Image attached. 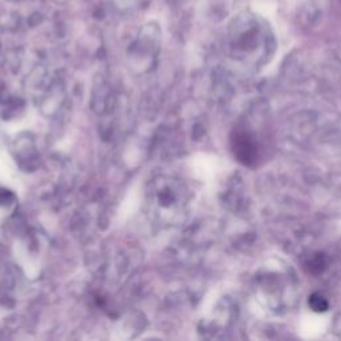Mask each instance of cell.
<instances>
[{
    "instance_id": "2",
    "label": "cell",
    "mask_w": 341,
    "mask_h": 341,
    "mask_svg": "<svg viewBox=\"0 0 341 341\" xmlns=\"http://www.w3.org/2000/svg\"><path fill=\"white\" fill-rule=\"evenodd\" d=\"M308 304L312 308V311L317 312V313L327 312L329 308L328 300H327L324 296L318 295V293H313V295H311V297H309L308 300Z\"/></svg>"
},
{
    "instance_id": "1",
    "label": "cell",
    "mask_w": 341,
    "mask_h": 341,
    "mask_svg": "<svg viewBox=\"0 0 341 341\" xmlns=\"http://www.w3.org/2000/svg\"><path fill=\"white\" fill-rule=\"evenodd\" d=\"M233 154L240 163L252 167L257 160V147L247 132H235L232 136Z\"/></svg>"
},
{
    "instance_id": "3",
    "label": "cell",
    "mask_w": 341,
    "mask_h": 341,
    "mask_svg": "<svg viewBox=\"0 0 341 341\" xmlns=\"http://www.w3.org/2000/svg\"><path fill=\"white\" fill-rule=\"evenodd\" d=\"M325 266H327V261H325V257L323 255L313 256L308 261L309 272L312 273H320L323 269H325Z\"/></svg>"
}]
</instances>
